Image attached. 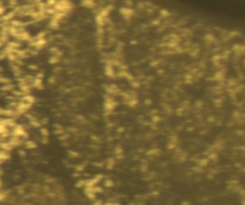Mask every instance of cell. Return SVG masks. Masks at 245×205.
<instances>
[{"label":"cell","instance_id":"5","mask_svg":"<svg viewBox=\"0 0 245 205\" xmlns=\"http://www.w3.org/2000/svg\"><path fill=\"white\" fill-rule=\"evenodd\" d=\"M41 141H42L43 144H47L49 140H48V137H42V138H41Z\"/></svg>","mask_w":245,"mask_h":205},{"label":"cell","instance_id":"1","mask_svg":"<svg viewBox=\"0 0 245 205\" xmlns=\"http://www.w3.org/2000/svg\"><path fill=\"white\" fill-rule=\"evenodd\" d=\"M24 146H25L27 149H36V144L35 141H32V140H27L24 142Z\"/></svg>","mask_w":245,"mask_h":205},{"label":"cell","instance_id":"3","mask_svg":"<svg viewBox=\"0 0 245 205\" xmlns=\"http://www.w3.org/2000/svg\"><path fill=\"white\" fill-rule=\"evenodd\" d=\"M40 134L42 135V137H48V136H49V131L45 128H40Z\"/></svg>","mask_w":245,"mask_h":205},{"label":"cell","instance_id":"2","mask_svg":"<svg viewBox=\"0 0 245 205\" xmlns=\"http://www.w3.org/2000/svg\"><path fill=\"white\" fill-rule=\"evenodd\" d=\"M59 61V58H58L56 56H52L50 59H49V62H50L51 64H56Z\"/></svg>","mask_w":245,"mask_h":205},{"label":"cell","instance_id":"4","mask_svg":"<svg viewBox=\"0 0 245 205\" xmlns=\"http://www.w3.org/2000/svg\"><path fill=\"white\" fill-rule=\"evenodd\" d=\"M28 67H29V69H31V70H36L37 68H38V66L36 65V64H31V65H29Z\"/></svg>","mask_w":245,"mask_h":205}]
</instances>
